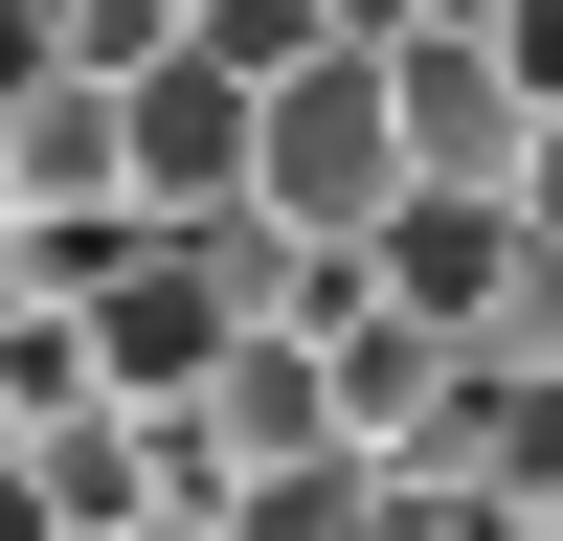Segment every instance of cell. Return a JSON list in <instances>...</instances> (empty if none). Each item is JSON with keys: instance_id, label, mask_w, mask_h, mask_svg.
<instances>
[{"instance_id": "6da1fadb", "label": "cell", "mask_w": 563, "mask_h": 541, "mask_svg": "<svg viewBox=\"0 0 563 541\" xmlns=\"http://www.w3.org/2000/svg\"><path fill=\"white\" fill-rule=\"evenodd\" d=\"M249 203H294L316 249H384V225L429 203V158H406V68H384V45H339V68L271 90V180H249Z\"/></svg>"}, {"instance_id": "7a4b0ae2", "label": "cell", "mask_w": 563, "mask_h": 541, "mask_svg": "<svg viewBox=\"0 0 563 541\" xmlns=\"http://www.w3.org/2000/svg\"><path fill=\"white\" fill-rule=\"evenodd\" d=\"M249 180H271V90L203 68V45H158V68H135V203L203 225V203H249Z\"/></svg>"}, {"instance_id": "3957f363", "label": "cell", "mask_w": 563, "mask_h": 541, "mask_svg": "<svg viewBox=\"0 0 563 541\" xmlns=\"http://www.w3.org/2000/svg\"><path fill=\"white\" fill-rule=\"evenodd\" d=\"M519 249H541V203H474V180H429V203L384 225V294H429L451 339H496V294H519Z\"/></svg>"}, {"instance_id": "277c9868", "label": "cell", "mask_w": 563, "mask_h": 541, "mask_svg": "<svg viewBox=\"0 0 563 541\" xmlns=\"http://www.w3.org/2000/svg\"><path fill=\"white\" fill-rule=\"evenodd\" d=\"M225 541H406V451H294L225 496Z\"/></svg>"}, {"instance_id": "5b68a950", "label": "cell", "mask_w": 563, "mask_h": 541, "mask_svg": "<svg viewBox=\"0 0 563 541\" xmlns=\"http://www.w3.org/2000/svg\"><path fill=\"white\" fill-rule=\"evenodd\" d=\"M339 0H203V68H249V90H294V68H339Z\"/></svg>"}, {"instance_id": "8992f818", "label": "cell", "mask_w": 563, "mask_h": 541, "mask_svg": "<svg viewBox=\"0 0 563 541\" xmlns=\"http://www.w3.org/2000/svg\"><path fill=\"white\" fill-rule=\"evenodd\" d=\"M406 541H519V496H451V474H406Z\"/></svg>"}, {"instance_id": "52a82bcc", "label": "cell", "mask_w": 563, "mask_h": 541, "mask_svg": "<svg viewBox=\"0 0 563 541\" xmlns=\"http://www.w3.org/2000/svg\"><path fill=\"white\" fill-rule=\"evenodd\" d=\"M496 45H519V90L563 113V0H496Z\"/></svg>"}, {"instance_id": "ba28073f", "label": "cell", "mask_w": 563, "mask_h": 541, "mask_svg": "<svg viewBox=\"0 0 563 541\" xmlns=\"http://www.w3.org/2000/svg\"><path fill=\"white\" fill-rule=\"evenodd\" d=\"M361 45H429V23H496V0H339Z\"/></svg>"}, {"instance_id": "9c48e42d", "label": "cell", "mask_w": 563, "mask_h": 541, "mask_svg": "<svg viewBox=\"0 0 563 541\" xmlns=\"http://www.w3.org/2000/svg\"><path fill=\"white\" fill-rule=\"evenodd\" d=\"M519 203H541V249H563V113H541V158H519Z\"/></svg>"}, {"instance_id": "30bf717a", "label": "cell", "mask_w": 563, "mask_h": 541, "mask_svg": "<svg viewBox=\"0 0 563 541\" xmlns=\"http://www.w3.org/2000/svg\"><path fill=\"white\" fill-rule=\"evenodd\" d=\"M0 474H23V361H0Z\"/></svg>"}, {"instance_id": "8fae6325", "label": "cell", "mask_w": 563, "mask_h": 541, "mask_svg": "<svg viewBox=\"0 0 563 541\" xmlns=\"http://www.w3.org/2000/svg\"><path fill=\"white\" fill-rule=\"evenodd\" d=\"M0 225H23V158H0Z\"/></svg>"}]
</instances>
